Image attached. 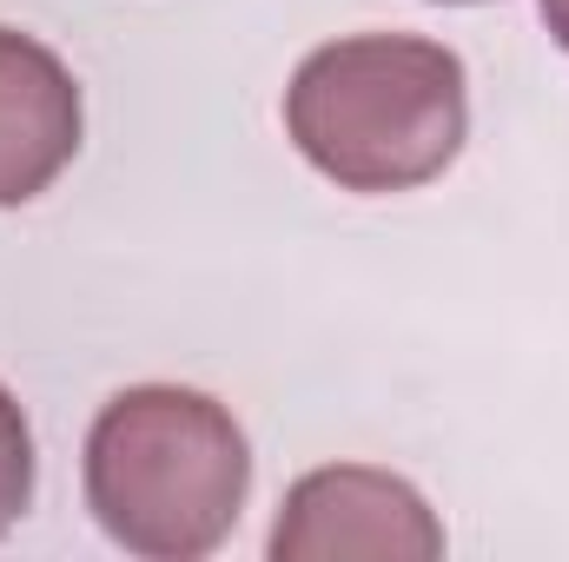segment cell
Instances as JSON below:
<instances>
[{
    "instance_id": "5b68a950",
    "label": "cell",
    "mask_w": 569,
    "mask_h": 562,
    "mask_svg": "<svg viewBox=\"0 0 569 562\" xmlns=\"http://www.w3.org/2000/svg\"><path fill=\"white\" fill-rule=\"evenodd\" d=\"M27 503H33V430L0 384V536L27 516Z\"/></svg>"
},
{
    "instance_id": "3957f363",
    "label": "cell",
    "mask_w": 569,
    "mask_h": 562,
    "mask_svg": "<svg viewBox=\"0 0 569 562\" xmlns=\"http://www.w3.org/2000/svg\"><path fill=\"white\" fill-rule=\"evenodd\" d=\"M443 523L391 470L338 463L284 490L272 562H437Z\"/></svg>"
},
{
    "instance_id": "8992f818",
    "label": "cell",
    "mask_w": 569,
    "mask_h": 562,
    "mask_svg": "<svg viewBox=\"0 0 569 562\" xmlns=\"http://www.w3.org/2000/svg\"><path fill=\"white\" fill-rule=\"evenodd\" d=\"M537 7H543V20H550V33H557V40L569 47V0H537Z\"/></svg>"
},
{
    "instance_id": "6da1fadb",
    "label": "cell",
    "mask_w": 569,
    "mask_h": 562,
    "mask_svg": "<svg viewBox=\"0 0 569 562\" xmlns=\"http://www.w3.org/2000/svg\"><path fill=\"white\" fill-rule=\"evenodd\" d=\"M252 490L232 411L186 384H133L87 430V503L100 530L152 562L212 556Z\"/></svg>"
},
{
    "instance_id": "7a4b0ae2",
    "label": "cell",
    "mask_w": 569,
    "mask_h": 562,
    "mask_svg": "<svg viewBox=\"0 0 569 562\" xmlns=\"http://www.w3.org/2000/svg\"><path fill=\"white\" fill-rule=\"evenodd\" d=\"M291 145L345 192L430 185L470 127L463 60L418 33H358L318 47L284 87Z\"/></svg>"
},
{
    "instance_id": "277c9868",
    "label": "cell",
    "mask_w": 569,
    "mask_h": 562,
    "mask_svg": "<svg viewBox=\"0 0 569 562\" xmlns=\"http://www.w3.org/2000/svg\"><path fill=\"white\" fill-rule=\"evenodd\" d=\"M80 152V87L40 40L0 27V205L40 199Z\"/></svg>"
}]
</instances>
